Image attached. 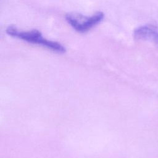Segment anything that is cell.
Segmentation results:
<instances>
[{"label": "cell", "mask_w": 158, "mask_h": 158, "mask_svg": "<svg viewBox=\"0 0 158 158\" xmlns=\"http://www.w3.org/2000/svg\"><path fill=\"white\" fill-rule=\"evenodd\" d=\"M156 30V28L152 25H143L136 28L134 30L133 36L138 40L151 41L152 36Z\"/></svg>", "instance_id": "3957f363"}, {"label": "cell", "mask_w": 158, "mask_h": 158, "mask_svg": "<svg viewBox=\"0 0 158 158\" xmlns=\"http://www.w3.org/2000/svg\"><path fill=\"white\" fill-rule=\"evenodd\" d=\"M6 33L12 37L30 43L40 45L58 53H64L66 51L65 48L62 44L45 38L38 30L22 31L17 29L14 26L10 25L6 29Z\"/></svg>", "instance_id": "6da1fadb"}, {"label": "cell", "mask_w": 158, "mask_h": 158, "mask_svg": "<svg viewBox=\"0 0 158 158\" xmlns=\"http://www.w3.org/2000/svg\"><path fill=\"white\" fill-rule=\"evenodd\" d=\"M151 41H154V42H156V43L158 44V31L157 30L154 33Z\"/></svg>", "instance_id": "277c9868"}, {"label": "cell", "mask_w": 158, "mask_h": 158, "mask_svg": "<svg viewBox=\"0 0 158 158\" xmlns=\"http://www.w3.org/2000/svg\"><path fill=\"white\" fill-rule=\"evenodd\" d=\"M65 18L75 31L83 33L99 24L104 18V14L99 11L91 16H86L78 13H69L66 14Z\"/></svg>", "instance_id": "7a4b0ae2"}]
</instances>
